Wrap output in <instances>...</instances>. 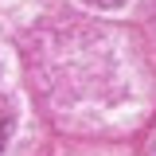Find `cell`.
<instances>
[{
	"label": "cell",
	"mask_w": 156,
	"mask_h": 156,
	"mask_svg": "<svg viewBox=\"0 0 156 156\" xmlns=\"http://www.w3.org/2000/svg\"><path fill=\"white\" fill-rule=\"evenodd\" d=\"M86 4H94V8H117V4H125V0H86Z\"/></svg>",
	"instance_id": "6da1fadb"
},
{
	"label": "cell",
	"mask_w": 156,
	"mask_h": 156,
	"mask_svg": "<svg viewBox=\"0 0 156 156\" xmlns=\"http://www.w3.org/2000/svg\"><path fill=\"white\" fill-rule=\"evenodd\" d=\"M4 136H8V117H4V109H0V148H4Z\"/></svg>",
	"instance_id": "7a4b0ae2"
},
{
	"label": "cell",
	"mask_w": 156,
	"mask_h": 156,
	"mask_svg": "<svg viewBox=\"0 0 156 156\" xmlns=\"http://www.w3.org/2000/svg\"><path fill=\"white\" fill-rule=\"evenodd\" d=\"M148 156H156V144H152V152H148Z\"/></svg>",
	"instance_id": "3957f363"
}]
</instances>
